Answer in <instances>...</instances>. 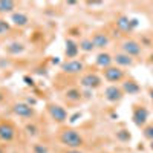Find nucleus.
<instances>
[{"mask_svg": "<svg viewBox=\"0 0 153 153\" xmlns=\"http://www.w3.org/2000/svg\"><path fill=\"white\" fill-rule=\"evenodd\" d=\"M46 110L49 113V117L52 118L55 123L58 124H63L68 121V112L65 107H61L60 104H55V103H48L46 106Z\"/></svg>", "mask_w": 153, "mask_h": 153, "instance_id": "obj_2", "label": "nucleus"}, {"mask_svg": "<svg viewBox=\"0 0 153 153\" xmlns=\"http://www.w3.org/2000/svg\"><path fill=\"white\" fill-rule=\"evenodd\" d=\"M65 98L68 101H71V103H76V101H80L83 98V94L80 89H76V87H69L68 91L65 92Z\"/></svg>", "mask_w": 153, "mask_h": 153, "instance_id": "obj_17", "label": "nucleus"}, {"mask_svg": "<svg viewBox=\"0 0 153 153\" xmlns=\"http://www.w3.org/2000/svg\"><path fill=\"white\" fill-rule=\"evenodd\" d=\"M12 112H14V115H17V117L26 118V120L34 118V115H35L34 107L28 103H23V101H17V103L12 104Z\"/></svg>", "mask_w": 153, "mask_h": 153, "instance_id": "obj_3", "label": "nucleus"}, {"mask_svg": "<svg viewBox=\"0 0 153 153\" xmlns=\"http://www.w3.org/2000/svg\"><path fill=\"white\" fill-rule=\"evenodd\" d=\"M113 61L117 63V66L121 68V66H133V58L129 57L124 52H118L113 55Z\"/></svg>", "mask_w": 153, "mask_h": 153, "instance_id": "obj_16", "label": "nucleus"}, {"mask_svg": "<svg viewBox=\"0 0 153 153\" xmlns=\"http://www.w3.org/2000/svg\"><path fill=\"white\" fill-rule=\"evenodd\" d=\"M65 153H83V152H81L80 149H68Z\"/></svg>", "mask_w": 153, "mask_h": 153, "instance_id": "obj_26", "label": "nucleus"}, {"mask_svg": "<svg viewBox=\"0 0 153 153\" xmlns=\"http://www.w3.org/2000/svg\"><path fill=\"white\" fill-rule=\"evenodd\" d=\"M124 97V92H123V89L120 86H109L106 87V91H104V98L109 101V103H118V101H121Z\"/></svg>", "mask_w": 153, "mask_h": 153, "instance_id": "obj_8", "label": "nucleus"}, {"mask_svg": "<svg viewBox=\"0 0 153 153\" xmlns=\"http://www.w3.org/2000/svg\"><path fill=\"white\" fill-rule=\"evenodd\" d=\"M80 84L83 87H86V89H97V87L101 86V78L94 72H87V74L81 75Z\"/></svg>", "mask_w": 153, "mask_h": 153, "instance_id": "obj_7", "label": "nucleus"}, {"mask_svg": "<svg viewBox=\"0 0 153 153\" xmlns=\"http://www.w3.org/2000/svg\"><path fill=\"white\" fill-rule=\"evenodd\" d=\"M6 51H8L9 54H12V55H19V54H22L23 51H25V46H23V43L12 42V43H9L6 46Z\"/></svg>", "mask_w": 153, "mask_h": 153, "instance_id": "obj_20", "label": "nucleus"}, {"mask_svg": "<svg viewBox=\"0 0 153 153\" xmlns=\"http://www.w3.org/2000/svg\"><path fill=\"white\" fill-rule=\"evenodd\" d=\"M117 28L123 32H132V29L136 26V20H130L127 16H120L117 17Z\"/></svg>", "mask_w": 153, "mask_h": 153, "instance_id": "obj_10", "label": "nucleus"}, {"mask_svg": "<svg viewBox=\"0 0 153 153\" xmlns=\"http://www.w3.org/2000/svg\"><path fill=\"white\" fill-rule=\"evenodd\" d=\"M147 118H149V112L146 107L143 106H136L133 109V121L138 127H143L146 123H147Z\"/></svg>", "mask_w": 153, "mask_h": 153, "instance_id": "obj_11", "label": "nucleus"}, {"mask_svg": "<svg viewBox=\"0 0 153 153\" xmlns=\"http://www.w3.org/2000/svg\"><path fill=\"white\" fill-rule=\"evenodd\" d=\"M3 98H5V95H3V92H0V101H3Z\"/></svg>", "mask_w": 153, "mask_h": 153, "instance_id": "obj_27", "label": "nucleus"}, {"mask_svg": "<svg viewBox=\"0 0 153 153\" xmlns=\"http://www.w3.org/2000/svg\"><path fill=\"white\" fill-rule=\"evenodd\" d=\"M150 149L153 150V141H150Z\"/></svg>", "mask_w": 153, "mask_h": 153, "instance_id": "obj_29", "label": "nucleus"}, {"mask_svg": "<svg viewBox=\"0 0 153 153\" xmlns=\"http://www.w3.org/2000/svg\"><path fill=\"white\" fill-rule=\"evenodd\" d=\"M11 22L17 28H25V26H28V25H29V17L25 14V12L16 11V12H12V14H11Z\"/></svg>", "mask_w": 153, "mask_h": 153, "instance_id": "obj_12", "label": "nucleus"}, {"mask_svg": "<svg viewBox=\"0 0 153 153\" xmlns=\"http://www.w3.org/2000/svg\"><path fill=\"white\" fill-rule=\"evenodd\" d=\"M150 98H152V101H153V89H150Z\"/></svg>", "mask_w": 153, "mask_h": 153, "instance_id": "obj_28", "label": "nucleus"}, {"mask_svg": "<svg viewBox=\"0 0 153 153\" xmlns=\"http://www.w3.org/2000/svg\"><path fill=\"white\" fill-rule=\"evenodd\" d=\"M104 78L110 83H118L124 78V71L118 66H110L104 69Z\"/></svg>", "mask_w": 153, "mask_h": 153, "instance_id": "obj_9", "label": "nucleus"}, {"mask_svg": "<svg viewBox=\"0 0 153 153\" xmlns=\"http://www.w3.org/2000/svg\"><path fill=\"white\" fill-rule=\"evenodd\" d=\"M9 29H11L9 22H6L5 19H0V35H5L6 32H9Z\"/></svg>", "mask_w": 153, "mask_h": 153, "instance_id": "obj_22", "label": "nucleus"}, {"mask_svg": "<svg viewBox=\"0 0 153 153\" xmlns=\"http://www.w3.org/2000/svg\"><path fill=\"white\" fill-rule=\"evenodd\" d=\"M17 3L12 2V0H0V14H12L16 12Z\"/></svg>", "mask_w": 153, "mask_h": 153, "instance_id": "obj_18", "label": "nucleus"}, {"mask_svg": "<svg viewBox=\"0 0 153 153\" xmlns=\"http://www.w3.org/2000/svg\"><path fill=\"white\" fill-rule=\"evenodd\" d=\"M144 136L147 139H150V141H153V126H149L144 129Z\"/></svg>", "mask_w": 153, "mask_h": 153, "instance_id": "obj_25", "label": "nucleus"}, {"mask_svg": "<svg viewBox=\"0 0 153 153\" xmlns=\"http://www.w3.org/2000/svg\"><path fill=\"white\" fill-rule=\"evenodd\" d=\"M121 89H123V92H124V94H129V95H132V94H138V92H139V86H138V83H135L133 80H127V81H124L123 86H121Z\"/></svg>", "mask_w": 153, "mask_h": 153, "instance_id": "obj_19", "label": "nucleus"}, {"mask_svg": "<svg viewBox=\"0 0 153 153\" xmlns=\"http://www.w3.org/2000/svg\"><path fill=\"white\" fill-rule=\"evenodd\" d=\"M16 127L8 121H2L0 123V141L3 143H11L16 138Z\"/></svg>", "mask_w": 153, "mask_h": 153, "instance_id": "obj_6", "label": "nucleus"}, {"mask_svg": "<svg viewBox=\"0 0 153 153\" xmlns=\"http://www.w3.org/2000/svg\"><path fill=\"white\" fill-rule=\"evenodd\" d=\"M25 130L28 132V135H29V136H35V135H37V132H38L37 126H35V124H32V123L26 124V127H25Z\"/></svg>", "mask_w": 153, "mask_h": 153, "instance_id": "obj_24", "label": "nucleus"}, {"mask_svg": "<svg viewBox=\"0 0 153 153\" xmlns=\"http://www.w3.org/2000/svg\"><path fill=\"white\" fill-rule=\"evenodd\" d=\"M65 52H66V57L69 60H75L76 55H78V52H80L78 43H75L72 38H68V40H66V49H65Z\"/></svg>", "mask_w": 153, "mask_h": 153, "instance_id": "obj_14", "label": "nucleus"}, {"mask_svg": "<svg viewBox=\"0 0 153 153\" xmlns=\"http://www.w3.org/2000/svg\"><path fill=\"white\" fill-rule=\"evenodd\" d=\"M61 71L68 75H76L84 71V63L81 60H68L61 65Z\"/></svg>", "mask_w": 153, "mask_h": 153, "instance_id": "obj_4", "label": "nucleus"}, {"mask_svg": "<svg viewBox=\"0 0 153 153\" xmlns=\"http://www.w3.org/2000/svg\"><path fill=\"white\" fill-rule=\"evenodd\" d=\"M121 49L123 52L127 54L129 57H138L139 54H141V45H139L136 40H133V38H127V40H124L121 43Z\"/></svg>", "mask_w": 153, "mask_h": 153, "instance_id": "obj_5", "label": "nucleus"}, {"mask_svg": "<svg viewBox=\"0 0 153 153\" xmlns=\"http://www.w3.org/2000/svg\"><path fill=\"white\" fill-rule=\"evenodd\" d=\"M95 63H97V66L103 68V69H107V68H110V66H112V63H113V57H112L110 54H107V52H100V54L97 55Z\"/></svg>", "mask_w": 153, "mask_h": 153, "instance_id": "obj_15", "label": "nucleus"}, {"mask_svg": "<svg viewBox=\"0 0 153 153\" xmlns=\"http://www.w3.org/2000/svg\"><path fill=\"white\" fill-rule=\"evenodd\" d=\"M32 152H34V153H49V149H48L45 144H34Z\"/></svg>", "mask_w": 153, "mask_h": 153, "instance_id": "obj_23", "label": "nucleus"}, {"mask_svg": "<svg viewBox=\"0 0 153 153\" xmlns=\"http://www.w3.org/2000/svg\"><path fill=\"white\" fill-rule=\"evenodd\" d=\"M0 153H5V152H3V149H2V147H0Z\"/></svg>", "mask_w": 153, "mask_h": 153, "instance_id": "obj_30", "label": "nucleus"}, {"mask_svg": "<svg viewBox=\"0 0 153 153\" xmlns=\"http://www.w3.org/2000/svg\"><path fill=\"white\" fill-rule=\"evenodd\" d=\"M60 143L68 149H80L84 144L81 133L75 129H63L60 133Z\"/></svg>", "mask_w": 153, "mask_h": 153, "instance_id": "obj_1", "label": "nucleus"}, {"mask_svg": "<svg viewBox=\"0 0 153 153\" xmlns=\"http://www.w3.org/2000/svg\"><path fill=\"white\" fill-rule=\"evenodd\" d=\"M78 48H80V51H83V52H92V51L95 49L92 38H81L80 43H78Z\"/></svg>", "mask_w": 153, "mask_h": 153, "instance_id": "obj_21", "label": "nucleus"}, {"mask_svg": "<svg viewBox=\"0 0 153 153\" xmlns=\"http://www.w3.org/2000/svg\"><path fill=\"white\" fill-rule=\"evenodd\" d=\"M91 38H92V42H94V46L98 48V49H104V48L109 46V43H110L109 35L104 34V32H95Z\"/></svg>", "mask_w": 153, "mask_h": 153, "instance_id": "obj_13", "label": "nucleus"}]
</instances>
